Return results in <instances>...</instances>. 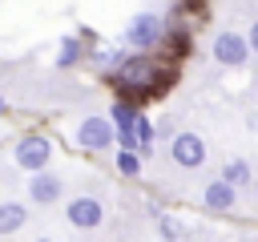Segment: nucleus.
I'll list each match as a JSON object with an SVG mask.
<instances>
[{"label": "nucleus", "instance_id": "1", "mask_svg": "<svg viewBox=\"0 0 258 242\" xmlns=\"http://www.w3.org/2000/svg\"><path fill=\"white\" fill-rule=\"evenodd\" d=\"M177 77H181V69L165 65L157 52H153V56L129 52V56L121 60V69H117L113 77H105V85L117 93V101H133V105L141 109V101H161V97L177 85Z\"/></svg>", "mask_w": 258, "mask_h": 242}, {"label": "nucleus", "instance_id": "2", "mask_svg": "<svg viewBox=\"0 0 258 242\" xmlns=\"http://www.w3.org/2000/svg\"><path fill=\"white\" fill-rule=\"evenodd\" d=\"M165 28H169V20H165V12H157V8H141L137 16H129V24L121 28V48L125 52H137V56H153L157 48H161V40H165Z\"/></svg>", "mask_w": 258, "mask_h": 242}, {"label": "nucleus", "instance_id": "3", "mask_svg": "<svg viewBox=\"0 0 258 242\" xmlns=\"http://www.w3.org/2000/svg\"><path fill=\"white\" fill-rule=\"evenodd\" d=\"M52 137L44 133V129H24L16 141H12V161H16V169H24L28 177L32 173H44V169H52Z\"/></svg>", "mask_w": 258, "mask_h": 242}, {"label": "nucleus", "instance_id": "4", "mask_svg": "<svg viewBox=\"0 0 258 242\" xmlns=\"http://www.w3.org/2000/svg\"><path fill=\"white\" fill-rule=\"evenodd\" d=\"M73 141H77V149H85V153H113V149H117V133H113L109 117H101V113L81 117L77 129H73Z\"/></svg>", "mask_w": 258, "mask_h": 242}, {"label": "nucleus", "instance_id": "5", "mask_svg": "<svg viewBox=\"0 0 258 242\" xmlns=\"http://www.w3.org/2000/svg\"><path fill=\"white\" fill-rule=\"evenodd\" d=\"M165 20H169V28H165V40H161L157 56H161L165 65L181 69V65L189 60V52H194V32H198V28H189V24H177L169 12H165Z\"/></svg>", "mask_w": 258, "mask_h": 242}, {"label": "nucleus", "instance_id": "6", "mask_svg": "<svg viewBox=\"0 0 258 242\" xmlns=\"http://www.w3.org/2000/svg\"><path fill=\"white\" fill-rule=\"evenodd\" d=\"M210 52H214V60H218V65H226V69H242V65L250 60L246 32H238V28H218V36H214Z\"/></svg>", "mask_w": 258, "mask_h": 242}, {"label": "nucleus", "instance_id": "7", "mask_svg": "<svg viewBox=\"0 0 258 242\" xmlns=\"http://www.w3.org/2000/svg\"><path fill=\"white\" fill-rule=\"evenodd\" d=\"M169 161L177 169H202L206 165V141H202V133L177 129V137L169 141Z\"/></svg>", "mask_w": 258, "mask_h": 242}, {"label": "nucleus", "instance_id": "8", "mask_svg": "<svg viewBox=\"0 0 258 242\" xmlns=\"http://www.w3.org/2000/svg\"><path fill=\"white\" fill-rule=\"evenodd\" d=\"M64 222H69L73 230H97V226L105 222V206H101L93 194H77V198H69V206H64Z\"/></svg>", "mask_w": 258, "mask_h": 242}, {"label": "nucleus", "instance_id": "9", "mask_svg": "<svg viewBox=\"0 0 258 242\" xmlns=\"http://www.w3.org/2000/svg\"><path fill=\"white\" fill-rule=\"evenodd\" d=\"M60 198H64V177L56 169H44V173L28 177V202L32 206H56Z\"/></svg>", "mask_w": 258, "mask_h": 242}, {"label": "nucleus", "instance_id": "10", "mask_svg": "<svg viewBox=\"0 0 258 242\" xmlns=\"http://www.w3.org/2000/svg\"><path fill=\"white\" fill-rule=\"evenodd\" d=\"M125 56H129V52H125L121 44H97V48H89V60H85V65L105 81V77H113V73L121 69V60H125Z\"/></svg>", "mask_w": 258, "mask_h": 242}, {"label": "nucleus", "instance_id": "11", "mask_svg": "<svg viewBox=\"0 0 258 242\" xmlns=\"http://www.w3.org/2000/svg\"><path fill=\"white\" fill-rule=\"evenodd\" d=\"M202 206L210 210V214H230L234 206H238V190H230L226 182H210L206 190H202Z\"/></svg>", "mask_w": 258, "mask_h": 242}, {"label": "nucleus", "instance_id": "12", "mask_svg": "<svg viewBox=\"0 0 258 242\" xmlns=\"http://www.w3.org/2000/svg\"><path fill=\"white\" fill-rule=\"evenodd\" d=\"M85 60H89V44H85L77 32L60 36V44H56V69H77V65H85Z\"/></svg>", "mask_w": 258, "mask_h": 242}, {"label": "nucleus", "instance_id": "13", "mask_svg": "<svg viewBox=\"0 0 258 242\" xmlns=\"http://www.w3.org/2000/svg\"><path fill=\"white\" fill-rule=\"evenodd\" d=\"M28 222V202H0V238L20 234Z\"/></svg>", "mask_w": 258, "mask_h": 242}, {"label": "nucleus", "instance_id": "14", "mask_svg": "<svg viewBox=\"0 0 258 242\" xmlns=\"http://www.w3.org/2000/svg\"><path fill=\"white\" fill-rule=\"evenodd\" d=\"M218 182H226L230 190H246V186L254 182V169H250V161H246V157H230V161L222 165Z\"/></svg>", "mask_w": 258, "mask_h": 242}, {"label": "nucleus", "instance_id": "15", "mask_svg": "<svg viewBox=\"0 0 258 242\" xmlns=\"http://www.w3.org/2000/svg\"><path fill=\"white\" fill-rule=\"evenodd\" d=\"M105 117H109V125H113L117 133H125V129H133V125H137V117H141V109H137L133 101H113Z\"/></svg>", "mask_w": 258, "mask_h": 242}, {"label": "nucleus", "instance_id": "16", "mask_svg": "<svg viewBox=\"0 0 258 242\" xmlns=\"http://www.w3.org/2000/svg\"><path fill=\"white\" fill-rule=\"evenodd\" d=\"M133 133H137V157L145 161V157H153V145H157V125H153V117H137V125H133Z\"/></svg>", "mask_w": 258, "mask_h": 242}, {"label": "nucleus", "instance_id": "17", "mask_svg": "<svg viewBox=\"0 0 258 242\" xmlns=\"http://www.w3.org/2000/svg\"><path fill=\"white\" fill-rule=\"evenodd\" d=\"M113 165H117V173L121 177H141V169H145V161L137 157V153H125V149H113Z\"/></svg>", "mask_w": 258, "mask_h": 242}, {"label": "nucleus", "instance_id": "18", "mask_svg": "<svg viewBox=\"0 0 258 242\" xmlns=\"http://www.w3.org/2000/svg\"><path fill=\"white\" fill-rule=\"evenodd\" d=\"M153 226H157V234H161L165 242H181V238H185V230L177 226V218H173V214H157V218H153Z\"/></svg>", "mask_w": 258, "mask_h": 242}, {"label": "nucleus", "instance_id": "19", "mask_svg": "<svg viewBox=\"0 0 258 242\" xmlns=\"http://www.w3.org/2000/svg\"><path fill=\"white\" fill-rule=\"evenodd\" d=\"M153 125H157V141H165V145H169V141L177 137V129H173L177 121H173V117H161V121H153Z\"/></svg>", "mask_w": 258, "mask_h": 242}, {"label": "nucleus", "instance_id": "20", "mask_svg": "<svg viewBox=\"0 0 258 242\" xmlns=\"http://www.w3.org/2000/svg\"><path fill=\"white\" fill-rule=\"evenodd\" d=\"M246 44H250V56H254V52H258V20L246 28Z\"/></svg>", "mask_w": 258, "mask_h": 242}, {"label": "nucleus", "instance_id": "21", "mask_svg": "<svg viewBox=\"0 0 258 242\" xmlns=\"http://www.w3.org/2000/svg\"><path fill=\"white\" fill-rule=\"evenodd\" d=\"M4 113H8V101H4V93H0V121H4Z\"/></svg>", "mask_w": 258, "mask_h": 242}, {"label": "nucleus", "instance_id": "22", "mask_svg": "<svg viewBox=\"0 0 258 242\" xmlns=\"http://www.w3.org/2000/svg\"><path fill=\"white\" fill-rule=\"evenodd\" d=\"M36 242H52V238H36Z\"/></svg>", "mask_w": 258, "mask_h": 242}]
</instances>
